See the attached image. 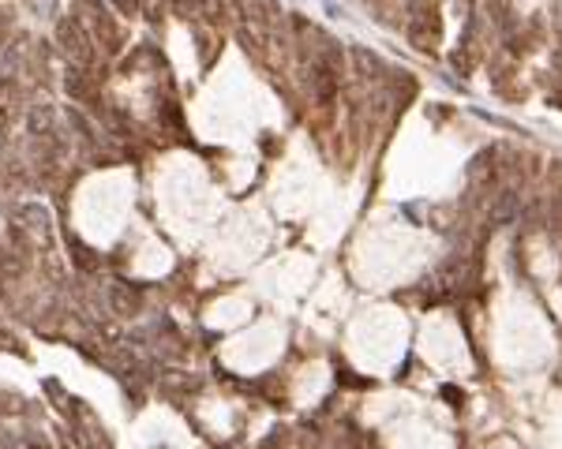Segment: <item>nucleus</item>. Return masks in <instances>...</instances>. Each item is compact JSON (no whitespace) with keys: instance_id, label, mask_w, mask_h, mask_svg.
<instances>
[{"instance_id":"f257e3e1","label":"nucleus","mask_w":562,"mask_h":449,"mask_svg":"<svg viewBox=\"0 0 562 449\" xmlns=\"http://www.w3.org/2000/svg\"><path fill=\"white\" fill-rule=\"evenodd\" d=\"M514 217V191H502L499 206H495V221H510Z\"/></svg>"}]
</instances>
